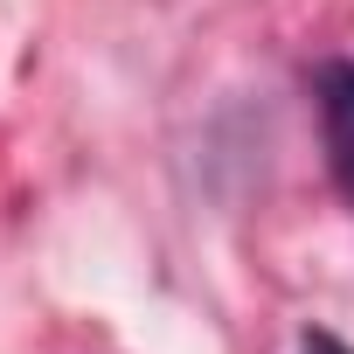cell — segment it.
<instances>
[{"mask_svg": "<svg viewBox=\"0 0 354 354\" xmlns=\"http://www.w3.org/2000/svg\"><path fill=\"white\" fill-rule=\"evenodd\" d=\"M319 125H326V153L333 174L354 202V63H326L319 70Z\"/></svg>", "mask_w": 354, "mask_h": 354, "instance_id": "cell-1", "label": "cell"}, {"mask_svg": "<svg viewBox=\"0 0 354 354\" xmlns=\"http://www.w3.org/2000/svg\"><path fill=\"white\" fill-rule=\"evenodd\" d=\"M299 354H354L347 340H333L326 326H313V333H299Z\"/></svg>", "mask_w": 354, "mask_h": 354, "instance_id": "cell-2", "label": "cell"}]
</instances>
